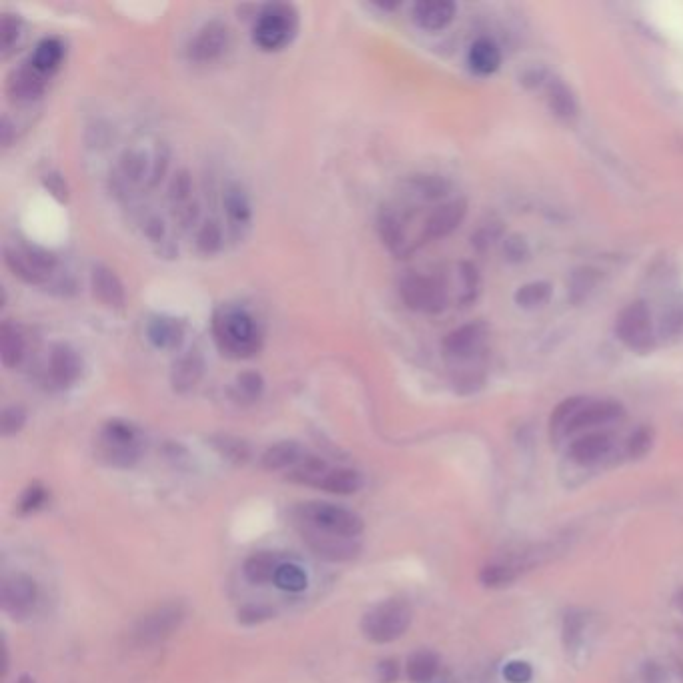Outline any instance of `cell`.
<instances>
[{"instance_id": "40", "label": "cell", "mask_w": 683, "mask_h": 683, "mask_svg": "<svg viewBox=\"0 0 683 683\" xmlns=\"http://www.w3.org/2000/svg\"><path fill=\"white\" fill-rule=\"evenodd\" d=\"M663 337H679L683 335V307L673 305L669 307L663 317H661V327H659Z\"/></svg>"}, {"instance_id": "10", "label": "cell", "mask_w": 683, "mask_h": 683, "mask_svg": "<svg viewBox=\"0 0 683 683\" xmlns=\"http://www.w3.org/2000/svg\"><path fill=\"white\" fill-rule=\"evenodd\" d=\"M401 297L413 311L437 313L447 305V289L439 277L411 273L401 281Z\"/></svg>"}, {"instance_id": "4", "label": "cell", "mask_w": 683, "mask_h": 683, "mask_svg": "<svg viewBox=\"0 0 683 683\" xmlns=\"http://www.w3.org/2000/svg\"><path fill=\"white\" fill-rule=\"evenodd\" d=\"M299 29V15L291 5L265 7L253 29L255 45L265 53H277L291 45Z\"/></svg>"}, {"instance_id": "11", "label": "cell", "mask_w": 683, "mask_h": 683, "mask_svg": "<svg viewBox=\"0 0 683 683\" xmlns=\"http://www.w3.org/2000/svg\"><path fill=\"white\" fill-rule=\"evenodd\" d=\"M615 335L627 349L637 353H643L653 345L651 313L645 303H631L619 313Z\"/></svg>"}, {"instance_id": "6", "label": "cell", "mask_w": 683, "mask_h": 683, "mask_svg": "<svg viewBox=\"0 0 683 683\" xmlns=\"http://www.w3.org/2000/svg\"><path fill=\"white\" fill-rule=\"evenodd\" d=\"M5 263L29 285H47L59 267L57 255L27 243L5 247Z\"/></svg>"}, {"instance_id": "33", "label": "cell", "mask_w": 683, "mask_h": 683, "mask_svg": "<svg viewBox=\"0 0 683 683\" xmlns=\"http://www.w3.org/2000/svg\"><path fill=\"white\" fill-rule=\"evenodd\" d=\"M517 577V567L509 565V563H491L485 565L479 573V579L485 587H505L509 583H513Z\"/></svg>"}, {"instance_id": "35", "label": "cell", "mask_w": 683, "mask_h": 683, "mask_svg": "<svg viewBox=\"0 0 683 683\" xmlns=\"http://www.w3.org/2000/svg\"><path fill=\"white\" fill-rule=\"evenodd\" d=\"M263 387H265V383H263V377L259 373H243L237 377L235 387H233L235 399L245 401V403H253L261 397Z\"/></svg>"}, {"instance_id": "29", "label": "cell", "mask_w": 683, "mask_h": 683, "mask_svg": "<svg viewBox=\"0 0 683 683\" xmlns=\"http://www.w3.org/2000/svg\"><path fill=\"white\" fill-rule=\"evenodd\" d=\"M281 561L277 555L269 553V551H261V553H255L251 555L245 565H243V571H245V577L255 583V585H265V583H273L275 581V573L279 569Z\"/></svg>"}, {"instance_id": "1", "label": "cell", "mask_w": 683, "mask_h": 683, "mask_svg": "<svg viewBox=\"0 0 683 683\" xmlns=\"http://www.w3.org/2000/svg\"><path fill=\"white\" fill-rule=\"evenodd\" d=\"M213 339L229 359H251L263 345L259 323L239 305H221L213 313Z\"/></svg>"}, {"instance_id": "31", "label": "cell", "mask_w": 683, "mask_h": 683, "mask_svg": "<svg viewBox=\"0 0 683 683\" xmlns=\"http://www.w3.org/2000/svg\"><path fill=\"white\" fill-rule=\"evenodd\" d=\"M203 375V361L199 355H189V357H183L177 365H175V371H173V385L175 389L179 391H187V389H193L199 379Z\"/></svg>"}, {"instance_id": "7", "label": "cell", "mask_w": 683, "mask_h": 683, "mask_svg": "<svg viewBox=\"0 0 683 683\" xmlns=\"http://www.w3.org/2000/svg\"><path fill=\"white\" fill-rule=\"evenodd\" d=\"M295 515L299 523H307L317 529L343 535V537H353V539L361 535L365 527L363 519L355 511L333 505V503H321V501L303 503L295 509Z\"/></svg>"}, {"instance_id": "24", "label": "cell", "mask_w": 683, "mask_h": 683, "mask_svg": "<svg viewBox=\"0 0 683 683\" xmlns=\"http://www.w3.org/2000/svg\"><path fill=\"white\" fill-rule=\"evenodd\" d=\"M27 355V339L23 335V331L5 321L3 327H0V357H3V365L7 369H15L23 363Z\"/></svg>"}, {"instance_id": "36", "label": "cell", "mask_w": 683, "mask_h": 683, "mask_svg": "<svg viewBox=\"0 0 683 683\" xmlns=\"http://www.w3.org/2000/svg\"><path fill=\"white\" fill-rule=\"evenodd\" d=\"M549 105L551 109L559 115V117H573L575 115V101H573V95L571 91L559 83V81H553L551 87H549Z\"/></svg>"}, {"instance_id": "42", "label": "cell", "mask_w": 683, "mask_h": 683, "mask_svg": "<svg viewBox=\"0 0 683 683\" xmlns=\"http://www.w3.org/2000/svg\"><path fill=\"white\" fill-rule=\"evenodd\" d=\"M503 677L509 683H529L531 677H533V669H531V665L527 661L513 659V661H509L503 667Z\"/></svg>"}, {"instance_id": "20", "label": "cell", "mask_w": 683, "mask_h": 683, "mask_svg": "<svg viewBox=\"0 0 683 683\" xmlns=\"http://www.w3.org/2000/svg\"><path fill=\"white\" fill-rule=\"evenodd\" d=\"M223 207H225V215L229 219V225L235 233L249 229L251 221H253V207H251V199L245 193V189L237 183H231L225 193H223Z\"/></svg>"}, {"instance_id": "32", "label": "cell", "mask_w": 683, "mask_h": 683, "mask_svg": "<svg viewBox=\"0 0 683 683\" xmlns=\"http://www.w3.org/2000/svg\"><path fill=\"white\" fill-rule=\"evenodd\" d=\"M279 589L289 591V593H301L307 589L309 585V577L303 571V567H299L297 563H281L277 573H275V581H273Z\"/></svg>"}, {"instance_id": "39", "label": "cell", "mask_w": 683, "mask_h": 683, "mask_svg": "<svg viewBox=\"0 0 683 683\" xmlns=\"http://www.w3.org/2000/svg\"><path fill=\"white\" fill-rule=\"evenodd\" d=\"M19 37H21V21L13 15H5L3 21H0V47H3L5 55L13 51V47L19 43Z\"/></svg>"}, {"instance_id": "30", "label": "cell", "mask_w": 683, "mask_h": 683, "mask_svg": "<svg viewBox=\"0 0 683 683\" xmlns=\"http://www.w3.org/2000/svg\"><path fill=\"white\" fill-rule=\"evenodd\" d=\"M439 673V657L433 651H417L407 661V675L415 683H429Z\"/></svg>"}, {"instance_id": "48", "label": "cell", "mask_w": 683, "mask_h": 683, "mask_svg": "<svg viewBox=\"0 0 683 683\" xmlns=\"http://www.w3.org/2000/svg\"><path fill=\"white\" fill-rule=\"evenodd\" d=\"M17 683H35V679L31 675H21V679Z\"/></svg>"}, {"instance_id": "12", "label": "cell", "mask_w": 683, "mask_h": 683, "mask_svg": "<svg viewBox=\"0 0 683 683\" xmlns=\"http://www.w3.org/2000/svg\"><path fill=\"white\" fill-rule=\"evenodd\" d=\"M83 375V359L67 343H59L51 349L45 367V381L53 389H69Z\"/></svg>"}, {"instance_id": "27", "label": "cell", "mask_w": 683, "mask_h": 683, "mask_svg": "<svg viewBox=\"0 0 683 683\" xmlns=\"http://www.w3.org/2000/svg\"><path fill=\"white\" fill-rule=\"evenodd\" d=\"M501 65V53L489 39H479L469 49V67L477 75H493Z\"/></svg>"}, {"instance_id": "45", "label": "cell", "mask_w": 683, "mask_h": 683, "mask_svg": "<svg viewBox=\"0 0 683 683\" xmlns=\"http://www.w3.org/2000/svg\"><path fill=\"white\" fill-rule=\"evenodd\" d=\"M45 185H47V189H49L57 199H61V201L67 199V185H65V181H63L59 175H47Z\"/></svg>"}, {"instance_id": "3", "label": "cell", "mask_w": 683, "mask_h": 683, "mask_svg": "<svg viewBox=\"0 0 683 683\" xmlns=\"http://www.w3.org/2000/svg\"><path fill=\"white\" fill-rule=\"evenodd\" d=\"M169 167V151L161 145L155 149H131L121 157L119 169L115 173V187L119 193L129 195V191H149L153 189Z\"/></svg>"}, {"instance_id": "8", "label": "cell", "mask_w": 683, "mask_h": 683, "mask_svg": "<svg viewBox=\"0 0 683 683\" xmlns=\"http://www.w3.org/2000/svg\"><path fill=\"white\" fill-rule=\"evenodd\" d=\"M183 619H185V607L181 603L159 605L135 623L131 637L139 647L157 645L169 639L181 627Z\"/></svg>"}, {"instance_id": "2", "label": "cell", "mask_w": 683, "mask_h": 683, "mask_svg": "<svg viewBox=\"0 0 683 683\" xmlns=\"http://www.w3.org/2000/svg\"><path fill=\"white\" fill-rule=\"evenodd\" d=\"M623 407L615 401H593V399H581L573 397L563 401L551 415V437L555 441L579 433L589 431L599 425H609L617 419H621Z\"/></svg>"}, {"instance_id": "16", "label": "cell", "mask_w": 683, "mask_h": 683, "mask_svg": "<svg viewBox=\"0 0 683 683\" xmlns=\"http://www.w3.org/2000/svg\"><path fill=\"white\" fill-rule=\"evenodd\" d=\"M463 217H465V203L463 201L441 203L439 207H435L427 215V219L423 223V243L447 237L449 233H453L461 225Z\"/></svg>"}, {"instance_id": "25", "label": "cell", "mask_w": 683, "mask_h": 683, "mask_svg": "<svg viewBox=\"0 0 683 683\" xmlns=\"http://www.w3.org/2000/svg\"><path fill=\"white\" fill-rule=\"evenodd\" d=\"M63 61H65V45L61 39H55V37L41 41L29 59L31 67L39 71L41 75H45L47 79L61 69Z\"/></svg>"}, {"instance_id": "5", "label": "cell", "mask_w": 683, "mask_h": 683, "mask_svg": "<svg viewBox=\"0 0 683 683\" xmlns=\"http://www.w3.org/2000/svg\"><path fill=\"white\" fill-rule=\"evenodd\" d=\"M413 619V609L403 599H387L371 607L363 619L361 629L373 643H391L405 635Z\"/></svg>"}, {"instance_id": "14", "label": "cell", "mask_w": 683, "mask_h": 683, "mask_svg": "<svg viewBox=\"0 0 683 683\" xmlns=\"http://www.w3.org/2000/svg\"><path fill=\"white\" fill-rule=\"evenodd\" d=\"M231 47V31L221 21L207 23L191 41L189 57L195 63H213Z\"/></svg>"}, {"instance_id": "19", "label": "cell", "mask_w": 683, "mask_h": 683, "mask_svg": "<svg viewBox=\"0 0 683 683\" xmlns=\"http://www.w3.org/2000/svg\"><path fill=\"white\" fill-rule=\"evenodd\" d=\"M613 441L607 433H585L569 447V457L577 465H595L611 453Z\"/></svg>"}, {"instance_id": "38", "label": "cell", "mask_w": 683, "mask_h": 683, "mask_svg": "<svg viewBox=\"0 0 683 683\" xmlns=\"http://www.w3.org/2000/svg\"><path fill=\"white\" fill-rule=\"evenodd\" d=\"M197 245L207 255L217 253L223 247V231H221V227L215 221H207L201 227L199 235H197Z\"/></svg>"}, {"instance_id": "44", "label": "cell", "mask_w": 683, "mask_h": 683, "mask_svg": "<svg viewBox=\"0 0 683 683\" xmlns=\"http://www.w3.org/2000/svg\"><path fill=\"white\" fill-rule=\"evenodd\" d=\"M651 447V433L647 429H639L631 435L629 439V453L631 457H641L649 451Z\"/></svg>"}, {"instance_id": "47", "label": "cell", "mask_w": 683, "mask_h": 683, "mask_svg": "<svg viewBox=\"0 0 683 683\" xmlns=\"http://www.w3.org/2000/svg\"><path fill=\"white\" fill-rule=\"evenodd\" d=\"M395 677H397V665H395V661H383V663L379 665V679H381L383 683H393Z\"/></svg>"}, {"instance_id": "21", "label": "cell", "mask_w": 683, "mask_h": 683, "mask_svg": "<svg viewBox=\"0 0 683 683\" xmlns=\"http://www.w3.org/2000/svg\"><path fill=\"white\" fill-rule=\"evenodd\" d=\"M147 339L153 343V347L163 351H175L181 347L185 339V327L179 319L173 317H153L147 325Z\"/></svg>"}, {"instance_id": "26", "label": "cell", "mask_w": 683, "mask_h": 683, "mask_svg": "<svg viewBox=\"0 0 683 683\" xmlns=\"http://www.w3.org/2000/svg\"><path fill=\"white\" fill-rule=\"evenodd\" d=\"M317 487L329 493H337V495H351L363 487V477L353 469H343V467L335 469L329 465V469L323 473Z\"/></svg>"}, {"instance_id": "23", "label": "cell", "mask_w": 683, "mask_h": 683, "mask_svg": "<svg viewBox=\"0 0 683 683\" xmlns=\"http://www.w3.org/2000/svg\"><path fill=\"white\" fill-rule=\"evenodd\" d=\"M91 283H93L95 295L107 307L121 309L125 305V287H123V283L119 281V277L111 269H107L103 265L93 267Z\"/></svg>"}, {"instance_id": "37", "label": "cell", "mask_w": 683, "mask_h": 683, "mask_svg": "<svg viewBox=\"0 0 683 683\" xmlns=\"http://www.w3.org/2000/svg\"><path fill=\"white\" fill-rule=\"evenodd\" d=\"M549 295H551V289L547 283H529L517 291L515 301L519 303V307L533 309V307L545 305Z\"/></svg>"}, {"instance_id": "17", "label": "cell", "mask_w": 683, "mask_h": 683, "mask_svg": "<svg viewBox=\"0 0 683 683\" xmlns=\"http://www.w3.org/2000/svg\"><path fill=\"white\" fill-rule=\"evenodd\" d=\"M9 95L17 103H33L43 97L47 89V77L41 75L31 67V63H25L9 77Z\"/></svg>"}, {"instance_id": "41", "label": "cell", "mask_w": 683, "mask_h": 683, "mask_svg": "<svg viewBox=\"0 0 683 683\" xmlns=\"http://www.w3.org/2000/svg\"><path fill=\"white\" fill-rule=\"evenodd\" d=\"M27 423V413L23 407L19 405H13V407H7L5 413H3V433L5 435H15L19 433Z\"/></svg>"}, {"instance_id": "15", "label": "cell", "mask_w": 683, "mask_h": 683, "mask_svg": "<svg viewBox=\"0 0 683 683\" xmlns=\"http://www.w3.org/2000/svg\"><path fill=\"white\" fill-rule=\"evenodd\" d=\"M37 597L39 591L33 577L25 573H11L3 579V609L15 619L27 617L33 611Z\"/></svg>"}, {"instance_id": "9", "label": "cell", "mask_w": 683, "mask_h": 683, "mask_svg": "<svg viewBox=\"0 0 683 683\" xmlns=\"http://www.w3.org/2000/svg\"><path fill=\"white\" fill-rule=\"evenodd\" d=\"M101 453L115 467H131L139 461V431L125 421H111L101 435Z\"/></svg>"}, {"instance_id": "13", "label": "cell", "mask_w": 683, "mask_h": 683, "mask_svg": "<svg viewBox=\"0 0 683 683\" xmlns=\"http://www.w3.org/2000/svg\"><path fill=\"white\" fill-rule=\"evenodd\" d=\"M299 525H301L303 541H307V545L323 559L349 561V559H355L361 551V545L353 537L335 535V533L317 529L307 523H299Z\"/></svg>"}, {"instance_id": "18", "label": "cell", "mask_w": 683, "mask_h": 683, "mask_svg": "<svg viewBox=\"0 0 683 683\" xmlns=\"http://www.w3.org/2000/svg\"><path fill=\"white\" fill-rule=\"evenodd\" d=\"M455 5L449 0H423L413 7V19L423 31H443L455 19Z\"/></svg>"}, {"instance_id": "22", "label": "cell", "mask_w": 683, "mask_h": 683, "mask_svg": "<svg viewBox=\"0 0 683 683\" xmlns=\"http://www.w3.org/2000/svg\"><path fill=\"white\" fill-rule=\"evenodd\" d=\"M483 337H485V333H483L481 325H465V327L449 333L443 347L451 359H469L481 349Z\"/></svg>"}, {"instance_id": "49", "label": "cell", "mask_w": 683, "mask_h": 683, "mask_svg": "<svg viewBox=\"0 0 683 683\" xmlns=\"http://www.w3.org/2000/svg\"><path fill=\"white\" fill-rule=\"evenodd\" d=\"M677 603H679V607H681V609H683V591H681V593H679V599H677Z\"/></svg>"}, {"instance_id": "28", "label": "cell", "mask_w": 683, "mask_h": 683, "mask_svg": "<svg viewBox=\"0 0 683 683\" xmlns=\"http://www.w3.org/2000/svg\"><path fill=\"white\" fill-rule=\"evenodd\" d=\"M305 457L301 445L293 443V441H283V443H277L273 447H269L263 457H261V463L267 471H281V469H293L301 459Z\"/></svg>"}, {"instance_id": "46", "label": "cell", "mask_w": 683, "mask_h": 683, "mask_svg": "<svg viewBox=\"0 0 683 683\" xmlns=\"http://www.w3.org/2000/svg\"><path fill=\"white\" fill-rule=\"evenodd\" d=\"M267 617H269V613L261 607H247L239 613V621H243V623H257V621H263Z\"/></svg>"}, {"instance_id": "34", "label": "cell", "mask_w": 683, "mask_h": 683, "mask_svg": "<svg viewBox=\"0 0 683 683\" xmlns=\"http://www.w3.org/2000/svg\"><path fill=\"white\" fill-rule=\"evenodd\" d=\"M585 629H587V617L585 613H579V611H571L567 617H565V623H563V643L567 647V651H575L583 639H585Z\"/></svg>"}, {"instance_id": "43", "label": "cell", "mask_w": 683, "mask_h": 683, "mask_svg": "<svg viewBox=\"0 0 683 683\" xmlns=\"http://www.w3.org/2000/svg\"><path fill=\"white\" fill-rule=\"evenodd\" d=\"M45 497H47V491H45L43 485H39V483L31 485V487L23 493L21 511H23V513H31V511L39 509V507L45 503Z\"/></svg>"}]
</instances>
